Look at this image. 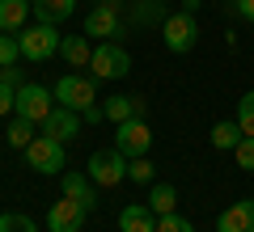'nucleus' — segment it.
<instances>
[{"label": "nucleus", "instance_id": "nucleus-33", "mask_svg": "<svg viewBox=\"0 0 254 232\" xmlns=\"http://www.w3.org/2000/svg\"><path fill=\"white\" fill-rule=\"evenodd\" d=\"M30 4H34V0H30Z\"/></svg>", "mask_w": 254, "mask_h": 232}, {"label": "nucleus", "instance_id": "nucleus-5", "mask_svg": "<svg viewBox=\"0 0 254 232\" xmlns=\"http://www.w3.org/2000/svg\"><path fill=\"white\" fill-rule=\"evenodd\" d=\"M89 68H93V81H123L127 72H131V55L119 43H102V46H93Z\"/></svg>", "mask_w": 254, "mask_h": 232}, {"label": "nucleus", "instance_id": "nucleus-3", "mask_svg": "<svg viewBox=\"0 0 254 232\" xmlns=\"http://www.w3.org/2000/svg\"><path fill=\"white\" fill-rule=\"evenodd\" d=\"M161 38H165V51L174 55H187L195 51V43H199V21H195V13H174V17L161 21Z\"/></svg>", "mask_w": 254, "mask_h": 232}, {"label": "nucleus", "instance_id": "nucleus-19", "mask_svg": "<svg viewBox=\"0 0 254 232\" xmlns=\"http://www.w3.org/2000/svg\"><path fill=\"white\" fill-rule=\"evenodd\" d=\"M148 207H153L157 215H170V211H178V190H174L170 182H157V186L148 190Z\"/></svg>", "mask_w": 254, "mask_h": 232}, {"label": "nucleus", "instance_id": "nucleus-16", "mask_svg": "<svg viewBox=\"0 0 254 232\" xmlns=\"http://www.w3.org/2000/svg\"><path fill=\"white\" fill-rule=\"evenodd\" d=\"M30 13H34L30 0H0V34H17V30H26Z\"/></svg>", "mask_w": 254, "mask_h": 232}, {"label": "nucleus", "instance_id": "nucleus-7", "mask_svg": "<svg viewBox=\"0 0 254 232\" xmlns=\"http://www.w3.org/2000/svg\"><path fill=\"white\" fill-rule=\"evenodd\" d=\"M26 165L34 173H43V178H51V173L64 169V143L51 139V135H34V143L26 148Z\"/></svg>", "mask_w": 254, "mask_h": 232}, {"label": "nucleus", "instance_id": "nucleus-29", "mask_svg": "<svg viewBox=\"0 0 254 232\" xmlns=\"http://www.w3.org/2000/svg\"><path fill=\"white\" fill-rule=\"evenodd\" d=\"M237 13H242L246 21H254V0H237Z\"/></svg>", "mask_w": 254, "mask_h": 232}, {"label": "nucleus", "instance_id": "nucleus-30", "mask_svg": "<svg viewBox=\"0 0 254 232\" xmlns=\"http://www.w3.org/2000/svg\"><path fill=\"white\" fill-rule=\"evenodd\" d=\"M81 118H85V123H102V118H106V114H102V106H89V110H85Z\"/></svg>", "mask_w": 254, "mask_h": 232}, {"label": "nucleus", "instance_id": "nucleus-26", "mask_svg": "<svg viewBox=\"0 0 254 232\" xmlns=\"http://www.w3.org/2000/svg\"><path fill=\"white\" fill-rule=\"evenodd\" d=\"M157 232H195V224H190L187 215L170 211V215H157Z\"/></svg>", "mask_w": 254, "mask_h": 232}, {"label": "nucleus", "instance_id": "nucleus-1", "mask_svg": "<svg viewBox=\"0 0 254 232\" xmlns=\"http://www.w3.org/2000/svg\"><path fill=\"white\" fill-rule=\"evenodd\" d=\"M17 43H21V59H30V63H47L51 55H60L64 34H60L55 26H47V21H34V26L17 30Z\"/></svg>", "mask_w": 254, "mask_h": 232}, {"label": "nucleus", "instance_id": "nucleus-20", "mask_svg": "<svg viewBox=\"0 0 254 232\" xmlns=\"http://www.w3.org/2000/svg\"><path fill=\"white\" fill-rule=\"evenodd\" d=\"M237 143H242V127H237V118H233V123H216V127H212V148L233 152Z\"/></svg>", "mask_w": 254, "mask_h": 232}, {"label": "nucleus", "instance_id": "nucleus-22", "mask_svg": "<svg viewBox=\"0 0 254 232\" xmlns=\"http://www.w3.org/2000/svg\"><path fill=\"white\" fill-rule=\"evenodd\" d=\"M157 178V165L148 161V156H131V161H127V182H140V186H144V182H153Z\"/></svg>", "mask_w": 254, "mask_h": 232}, {"label": "nucleus", "instance_id": "nucleus-10", "mask_svg": "<svg viewBox=\"0 0 254 232\" xmlns=\"http://www.w3.org/2000/svg\"><path fill=\"white\" fill-rule=\"evenodd\" d=\"M85 215H89V211H85L76 198L64 194L60 203H51V211H47V228H51V232H81L85 228Z\"/></svg>", "mask_w": 254, "mask_h": 232}, {"label": "nucleus", "instance_id": "nucleus-4", "mask_svg": "<svg viewBox=\"0 0 254 232\" xmlns=\"http://www.w3.org/2000/svg\"><path fill=\"white\" fill-rule=\"evenodd\" d=\"M85 173L93 178V186H119V182H127V156L119 148H102L89 156V165H85Z\"/></svg>", "mask_w": 254, "mask_h": 232}, {"label": "nucleus", "instance_id": "nucleus-31", "mask_svg": "<svg viewBox=\"0 0 254 232\" xmlns=\"http://www.w3.org/2000/svg\"><path fill=\"white\" fill-rule=\"evenodd\" d=\"M136 17H140V21H148V17H157V4H140V9H136Z\"/></svg>", "mask_w": 254, "mask_h": 232}, {"label": "nucleus", "instance_id": "nucleus-18", "mask_svg": "<svg viewBox=\"0 0 254 232\" xmlns=\"http://www.w3.org/2000/svg\"><path fill=\"white\" fill-rule=\"evenodd\" d=\"M76 13V0H34V17L47 21V26H60Z\"/></svg>", "mask_w": 254, "mask_h": 232}, {"label": "nucleus", "instance_id": "nucleus-13", "mask_svg": "<svg viewBox=\"0 0 254 232\" xmlns=\"http://www.w3.org/2000/svg\"><path fill=\"white\" fill-rule=\"evenodd\" d=\"M81 123H85V118L76 114V110H68V106H55L51 114H47V123H43V135H51V139L68 143V139H76Z\"/></svg>", "mask_w": 254, "mask_h": 232}, {"label": "nucleus", "instance_id": "nucleus-24", "mask_svg": "<svg viewBox=\"0 0 254 232\" xmlns=\"http://www.w3.org/2000/svg\"><path fill=\"white\" fill-rule=\"evenodd\" d=\"M17 59H21L17 34H0V68H17Z\"/></svg>", "mask_w": 254, "mask_h": 232}, {"label": "nucleus", "instance_id": "nucleus-2", "mask_svg": "<svg viewBox=\"0 0 254 232\" xmlns=\"http://www.w3.org/2000/svg\"><path fill=\"white\" fill-rule=\"evenodd\" d=\"M93 76H76V72H68V76H60L55 81V106H68V110H76V114H85V110L98 101V89H93Z\"/></svg>", "mask_w": 254, "mask_h": 232}, {"label": "nucleus", "instance_id": "nucleus-9", "mask_svg": "<svg viewBox=\"0 0 254 232\" xmlns=\"http://www.w3.org/2000/svg\"><path fill=\"white\" fill-rule=\"evenodd\" d=\"M115 148L123 152L127 161H131V156H148V148H153V131H148V123H144V118H127V123H119Z\"/></svg>", "mask_w": 254, "mask_h": 232}, {"label": "nucleus", "instance_id": "nucleus-27", "mask_svg": "<svg viewBox=\"0 0 254 232\" xmlns=\"http://www.w3.org/2000/svg\"><path fill=\"white\" fill-rule=\"evenodd\" d=\"M233 156H237V169L254 173V135H242V143L233 148Z\"/></svg>", "mask_w": 254, "mask_h": 232}, {"label": "nucleus", "instance_id": "nucleus-25", "mask_svg": "<svg viewBox=\"0 0 254 232\" xmlns=\"http://www.w3.org/2000/svg\"><path fill=\"white\" fill-rule=\"evenodd\" d=\"M237 127H242V135H254V89L242 93V101H237Z\"/></svg>", "mask_w": 254, "mask_h": 232}, {"label": "nucleus", "instance_id": "nucleus-12", "mask_svg": "<svg viewBox=\"0 0 254 232\" xmlns=\"http://www.w3.org/2000/svg\"><path fill=\"white\" fill-rule=\"evenodd\" d=\"M60 186L68 198H76V203L85 207V211H93L98 207V186H93V178L85 169H72V173H60Z\"/></svg>", "mask_w": 254, "mask_h": 232}, {"label": "nucleus", "instance_id": "nucleus-32", "mask_svg": "<svg viewBox=\"0 0 254 232\" xmlns=\"http://www.w3.org/2000/svg\"><path fill=\"white\" fill-rule=\"evenodd\" d=\"M182 9H187V13H195V9H199V0H182Z\"/></svg>", "mask_w": 254, "mask_h": 232}, {"label": "nucleus", "instance_id": "nucleus-17", "mask_svg": "<svg viewBox=\"0 0 254 232\" xmlns=\"http://www.w3.org/2000/svg\"><path fill=\"white\" fill-rule=\"evenodd\" d=\"M60 55H64V63H68V68H89V59H93L89 34H68V38L60 43Z\"/></svg>", "mask_w": 254, "mask_h": 232}, {"label": "nucleus", "instance_id": "nucleus-8", "mask_svg": "<svg viewBox=\"0 0 254 232\" xmlns=\"http://www.w3.org/2000/svg\"><path fill=\"white\" fill-rule=\"evenodd\" d=\"M85 34L102 38V43H119V38H123V21H119L115 0H102V4L89 9V17H85Z\"/></svg>", "mask_w": 254, "mask_h": 232}, {"label": "nucleus", "instance_id": "nucleus-14", "mask_svg": "<svg viewBox=\"0 0 254 232\" xmlns=\"http://www.w3.org/2000/svg\"><path fill=\"white\" fill-rule=\"evenodd\" d=\"M102 114L119 127V123H127V118H144V114H148V101H144V97H127V93H119V97H110L106 106H102Z\"/></svg>", "mask_w": 254, "mask_h": 232}, {"label": "nucleus", "instance_id": "nucleus-15", "mask_svg": "<svg viewBox=\"0 0 254 232\" xmlns=\"http://www.w3.org/2000/svg\"><path fill=\"white\" fill-rule=\"evenodd\" d=\"M119 232H157V211L148 203H131L119 211Z\"/></svg>", "mask_w": 254, "mask_h": 232}, {"label": "nucleus", "instance_id": "nucleus-11", "mask_svg": "<svg viewBox=\"0 0 254 232\" xmlns=\"http://www.w3.org/2000/svg\"><path fill=\"white\" fill-rule=\"evenodd\" d=\"M216 232H254V198H237L216 215Z\"/></svg>", "mask_w": 254, "mask_h": 232}, {"label": "nucleus", "instance_id": "nucleus-21", "mask_svg": "<svg viewBox=\"0 0 254 232\" xmlns=\"http://www.w3.org/2000/svg\"><path fill=\"white\" fill-rule=\"evenodd\" d=\"M9 143L26 152L30 143H34V123H30V118H13L9 123Z\"/></svg>", "mask_w": 254, "mask_h": 232}, {"label": "nucleus", "instance_id": "nucleus-23", "mask_svg": "<svg viewBox=\"0 0 254 232\" xmlns=\"http://www.w3.org/2000/svg\"><path fill=\"white\" fill-rule=\"evenodd\" d=\"M0 232H38V224L21 211H4L0 215Z\"/></svg>", "mask_w": 254, "mask_h": 232}, {"label": "nucleus", "instance_id": "nucleus-6", "mask_svg": "<svg viewBox=\"0 0 254 232\" xmlns=\"http://www.w3.org/2000/svg\"><path fill=\"white\" fill-rule=\"evenodd\" d=\"M51 110H55V93L47 85H21L17 89V110H13L17 118H30L34 127H43Z\"/></svg>", "mask_w": 254, "mask_h": 232}, {"label": "nucleus", "instance_id": "nucleus-28", "mask_svg": "<svg viewBox=\"0 0 254 232\" xmlns=\"http://www.w3.org/2000/svg\"><path fill=\"white\" fill-rule=\"evenodd\" d=\"M9 110H17V85L0 81V118H9Z\"/></svg>", "mask_w": 254, "mask_h": 232}]
</instances>
